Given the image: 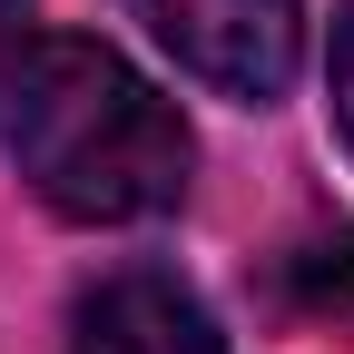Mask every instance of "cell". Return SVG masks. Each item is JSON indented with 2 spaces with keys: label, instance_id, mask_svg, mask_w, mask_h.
<instances>
[{
  "label": "cell",
  "instance_id": "obj_3",
  "mask_svg": "<svg viewBox=\"0 0 354 354\" xmlns=\"http://www.w3.org/2000/svg\"><path fill=\"white\" fill-rule=\"evenodd\" d=\"M69 354H227L207 325V305L158 276V266H128L99 295H79V325H69Z\"/></svg>",
  "mask_w": 354,
  "mask_h": 354
},
{
  "label": "cell",
  "instance_id": "obj_1",
  "mask_svg": "<svg viewBox=\"0 0 354 354\" xmlns=\"http://www.w3.org/2000/svg\"><path fill=\"white\" fill-rule=\"evenodd\" d=\"M0 118H10L20 177L79 227H128V216H158L187 197V158H197L187 118L109 39H79V30L30 39L0 88Z\"/></svg>",
  "mask_w": 354,
  "mask_h": 354
},
{
  "label": "cell",
  "instance_id": "obj_4",
  "mask_svg": "<svg viewBox=\"0 0 354 354\" xmlns=\"http://www.w3.org/2000/svg\"><path fill=\"white\" fill-rule=\"evenodd\" d=\"M295 295L315 305V315H335V325H354V246H315L295 266Z\"/></svg>",
  "mask_w": 354,
  "mask_h": 354
},
{
  "label": "cell",
  "instance_id": "obj_2",
  "mask_svg": "<svg viewBox=\"0 0 354 354\" xmlns=\"http://www.w3.org/2000/svg\"><path fill=\"white\" fill-rule=\"evenodd\" d=\"M138 10L177 50V69H197L227 99H276L295 79V50H305L295 0H138Z\"/></svg>",
  "mask_w": 354,
  "mask_h": 354
},
{
  "label": "cell",
  "instance_id": "obj_5",
  "mask_svg": "<svg viewBox=\"0 0 354 354\" xmlns=\"http://www.w3.org/2000/svg\"><path fill=\"white\" fill-rule=\"evenodd\" d=\"M325 79H335V128H344V148H354V0H344V20H335V59H325Z\"/></svg>",
  "mask_w": 354,
  "mask_h": 354
},
{
  "label": "cell",
  "instance_id": "obj_6",
  "mask_svg": "<svg viewBox=\"0 0 354 354\" xmlns=\"http://www.w3.org/2000/svg\"><path fill=\"white\" fill-rule=\"evenodd\" d=\"M20 50H30V0H0V88H10Z\"/></svg>",
  "mask_w": 354,
  "mask_h": 354
}]
</instances>
